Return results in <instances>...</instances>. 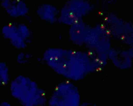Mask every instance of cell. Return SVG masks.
I'll return each mask as SVG.
<instances>
[{
    "mask_svg": "<svg viewBox=\"0 0 133 106\" xmlns=\"http://www.w3.org/2000/svg\"><path fill=\"white\" fill-rule=\"evenodd\" d=\"M11 93L23 106H42L44 94L37 84L30 79L19 77L11 84Z\"/></svg>",
    "mask_w": 133,
    "mask_h": 106,
    "instance_id": "6da1fadb",
    "label": "cell"
},
{
    "mask_svg": "<svg viewBox=\"0 0 133 106\" xmlns=\"http://www.w3.org/2000/svg\"><path fill=\"white\" fill-rule=\"evenodd\" d=\"M6 32V35L14 42L17 46H22L25 44V41L27 40L29 35L28 29L25 27L15 25H10L4 28Z\"/></svg>",
    "mask_w": 133,
    "mask_h": 106,
    "instance_id": "7a4b0ae2",
    "label": "cell"
},
{
    "mask_svg": "<svg viewBox=\"0 0 133 106\" xmlns=\"http://www.w3.org/2000/svg\"><path fill=\"white\" fill-rule=\"evenodd\" d=\"M8 80V69L3 63H0V85L5 84Z\"/></svg>",
    "mask_w": 133,
    "mask_h": 106,
    "instance_id": "3957f363",
    "label": "cell"
},
{
    "mask_svg": "<svg viewBox=\"0 0 133 106\" xmlns=\"http://www.w3.org/2000/svg\"><path fill=\"white\" fill-rule=\"evenodd\" d=\"M1 106H10L8 104L6 103H3V104L1 105Z\"/></svg>",
    "mask_w": 133,
    "mask_h": 106,
    "instance_id": "277c9868",
    "label": "cell"
}]
</instances>
